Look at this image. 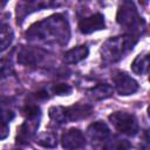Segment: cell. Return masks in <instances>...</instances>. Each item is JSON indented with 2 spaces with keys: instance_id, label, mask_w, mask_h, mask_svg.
<instances>
[{
  "instance_id": "obj_1",
  "label": "cell",
  "mask_w": 150,
  "mask_h": 150,
  "mask_svg": "<svg viewBox=\"0 0 150 150\" xmlns=\"http://www.w3.org/2000/svg\"><path fill=\"white\" fill-rule=\"evenodd\" d=\"M27 39H38L45 42L66 43L69 36V27L64 18L53 15L33 25L26 33Z\"/></svg>"
},
{
  "instance_id": "obj_2",
  "label": "cell",
  "mask_w": 150,
  "mask_h": 150,
  "mask_svg": "<svg viewBox=\"0 0 150 150\" xmlns=\"http://www.w3.org/2000/svg\"><path fill=\"white\" fill-rule=\"evenodd\" d=\"M137 42V38L132 35L115 36L107 40L101 48L102 60L107 63L116 62L123 57V55L134 47Z\"/></svg>"
},
{
  "instance_id": "obj_3",
  "label": "cell",
  "mask_w": 150,
  "mask_h": 150,
  "mask_svg": "<svg viewBox=\"0 0 150 150\" xmlns=\"http://www.w3.org/2000/svg\"><path fill=\"white\" fill-rule=\"evenodd\" d=\"M109 121L117 131L129 136H135L139 130L136 117L132 114L125 111L112 112L111 115H109Z\"/></svg>"
},
{
  "instance_id": "obj_4",
  "label": "cell",
  "mask_w": 150,
  "mask_h": 150,
  "mask_svg": "<svg viewBox=\"0 0 150 150\" xmlns=\"http://www.w3.org/2000/svg\"><path fill=\"white\" fill-rule=\"evenodd\" d=\"M116 20L121 26L130 29H136L139 27V25H144V21L139 19L134 4L130 1H125L121 5L117 11Z\"/></svg>"
},
{
  "instance_id": "obj_5",
  "label": "cell",
  "mask_w": 150,
  "mask_h": 150,
  "mask_svg": "<svg viewBox=\"0 0 150 150\" xmlns=\"http://www.w3.org/2000/svg\"><path fill=\"white\" fill-rule=\"evenodd\" d=\"M112 81H114L115 88L120 95L127 96V95H131L138 90V83L124 71H116L112 75Z\"/></svg>"
},
{
  "instance_id": "obj_6",
  "label": "cell",
  "mask_w": 150,
  "mask_h": 150,
  "mask_svg": "<svg viewBox=\"0 0 150 150\" xmlns=\"http://www.w3.org/2000/svg\"><path fill=\"white\" fill-rule=\"evenodd\" d=\"M86 143V137L81 130L71 128L62 134L61 144L66 150H77Z\"/></svg>"
},
{
  "instance_id": "obj_7",
  "label": "cell",
  "mask_w": 150,
  "mask_h": 150,
  "mask_svg": "<svg viewBox=\"0 0 150 150\" xmlns=\"http://www.w3.org/2000/svg\"><path fill=\"white\" fill-rule=\"evenodd\" d=\"M104 27H105L104 16L100 13H96L88 18H84L79 22V29L82 34H90L96 30L104 29Z\"/></svg>"
},
{
  "instance_id": "obj_8",
  "label": "cell",
  "mask_w": 150,
  "mask_h": 150,
  "mask_svg": "<svg viewBox=\"0 0 150 150\" xmlns=\"http://www.w3.org/2000/svg\"><path fill=\"white\" fill-rule=\"evenodd\" d=\"M39 127V122L36 118H28L21 127L18 129V136H16V142L20 144H26L29 142V139L33 137L35 134L36 129Z\"/></svg>"
},
{
  "instance_id": "obj_9",
  "label": "cell",
  "mask_w": 150,
  "mask_h": 150,
  "mask_svg": "<svg viewBox=\"0 0 150 150\" xmlns=\"http://www.w3.org/2000/svg\"><path fill=\"white\" fill-rule=\"evenodd\" d=\"M87 136L93 142H105L109 137V129L105 123L97 121L90 124L87 129Z\"/></svg>"
},
{
  "instance_id": "obj_10",
  "label": "cell",
  "mask_w": 150,
  "mask_h": 150,
  "mask_svg": "<svg viewBox=\"0 0 150 150\" xmlns=\"http://www.w3.org/2000/svg\"><path fill=\"white\" fill-rule=\"evenodd\" d=\"M91 112H93V108L88 104L76 103L66 108L67 121H80V120L87 118Z\"/></svg>"
},
{
  "instance_id": "obj_11",
  "label": "cell",
  "mask_w": 150,
  "mask_h": 150,
  "mask_svg": "<svg viewBox=\"0 0 150 150\" xmlns=\"http://www.w3.org/2000/svg\"><path fill=\"white\" fill-rule=\"evenodd\" d=\"M43 54L39 49H32V48H23L20 50L18 55V61L22 64L27 66H35L41 59Z\"/></svg>"
},
{
  "instance_id": "obj_12",
  "label": "cell",
  "mask_w": 150,
  "mask_h": 150,
  "mask_svg": "<svg viewBox=\"0 0 150 150\" xmlns=\"http://www.w3.org/2000/svg\"><path fill=\"white\" fill-rule=\"evenodd\" d=\"M89 54V49L87 46H77L75 48L69 49L68 52H66L63 60L66 63L73 64V63H77L82 60H84Z\"/></svg>"
},
{
  "instance_id": "obj_13",
  "label": "cell",
  "mask_w": 150,
  "mask_h": 150,
  "mask_svg": "<svg viewBox=\"0 0 150 150\" xmlns=\"http://www.w3.org/2000/svg\"><path fill=\"white\" fill-rule=\"evenodd\" d=\"M112 93H114L112 87L109 86V84H107V83H100V84L93 87L88 91L89 96L93 100H96V101H98V100H105V98L110 97L112 95Z\"/></svg>"
},
{
  "instance_id": "obj_14",
  "label": "cell",
  "mask_w": 150,
  "mask_h": 150,
  "mask_svg": "<svg viewBox=\"0 0 150 150\" xmlns=\"http://www.w3.org/2000/svg\"><path fill=\"white\" fill-rule=\"evenodd\" d=\"M149 68V55L148 54H139L131 63V69L135 74L142 75L148 71Z\"/></svg>"
},
{
  "instance_id": "obj_15",
  "label": "cell",
  "mask_w": 150,
  "mask_h": 150,
  "mask_svg": "<svg viewBox=\"0 0 150 150\" xmlns=\"http://www.w3.org/2000/svg\"><path fill=\"white\" fill-rule=\"evenodd\" d=\"M130 148V143L127 139L114 136L110 139H105L103 150H128Z\"/></svg>"
},
{
  "instance_id": "obj_16",
  "label": "cell",
  "mask_w": 150,
  "mask_h": 150,
  "mask_svg": "<svg viewBox=\"0 0 150 150\" xmlns=\"http://www.w3.org/2000/svg\"><path fill=\"white\" fill-rule=\"evenodd\" d=\"M36 144L43 146V148H54L57 144L56 136L53 132L49 131H43L36 137Z\"/></svg>"
},
{
  "instance_id": "obj_17",
  "label": "cell",
  "mask_w": 150,
  "mask_h": 150,
  "mask_svg": "<svg viewBox=\"0 0 150 150\" xmlns=\"http://www.w3.org/2000/svg\"><path fill=\"white\" fill-rule=\"evenodd\" d=\"M13 40V32L9 26L0 22V50L6 49Z\"/></svg>"
},
{
  "instance_id": "obj_18",
  "label": "cell",
  "mask_w": 150,
  "mask_h": 150,
  "mask_svg": "<svg viewBox=\"0 0 150 150\" xmlns=\"http://www.w3.org/2000/svg\"><path fill=\"white\" fill-rule=\"evenodd\" d=\"M49 117L55 121L56 123H64L67 121V116H66V108L60 107V105H55L49 109Z\"/></svg>"
},
{
  "instance_id": "obj_19",
  "label": "cell",
  "mask_w": 150,
  "mask_h": 150,
  "mask_svg": "<svg viewBox=\"0 0 150 150\" xmlns=\"http://www.w3.org/2000/svg\"><path fill=\"white\" fill-rule=\"evenodd\" d=\"M53 93L55 95H60V96H63V95H69L71 93V87L69 84H66V83H57L55 86H53L52 88Z\"/></svg>"
},
{
  "instance_id": "obj_20",
  "label": "cell",
  "mask_w": 150,
  "mask_h": 150,
  "mask_svg": "<svg viewBox=\"0 0 150 150\" xmlns=\"http://www.w3.org/2000/svg\"><path fill=\"white\" fill-rule=\"evenodd\" d=\"M13 71V66L12 62L8 57H5L0 61V75L1 76H7Z\"/></svg>"
},
{
  "instance_id": "obj_21",
  "label": "cell",
  "mask_w": 150,
  "mask_h": 150,
  "mask_svg": "<svg viewBox=\"0 0 150 150\" xmlns=\"http://www.w3.org/2000/svg\"><path fill=\"white\" fill-rule=\"evenodd\" d=\"M23 114L28 118H36L40 115V108L36 104H28L23 108Z\"/></svg>"
},
{
  "instance_id": "obj_22",
  "label": "cell",
  "mask_w": 150,
  "mask_h": 150,
  "mask_svg": "<svg viewBox=\"0 0 150 150\" xmlns=\"http://www.w3.org/2000/svg\"><path fill=\"white\" fill-rule=\"evenodd\" d=\"M9 134V128L7 122H5L2 118H0V139H4L8 136Z\"/></svg>"
},
{
  "instance_id": "obj_23",
  "label": "cell",
  "mask_w": 150,
  "mask_h": 150,
  "mask_svg": "<svg viewBox=\"0 0 150 150\" xmlns=\"http://www.w3.org/2000/svg\"><path fill=\"white\" fill-rule=\"evenodd\" d=\"M35 97H38L40 100H46V98H48V94L45 90H39L35 93Z\"/></svg>"
}]
</instances>
